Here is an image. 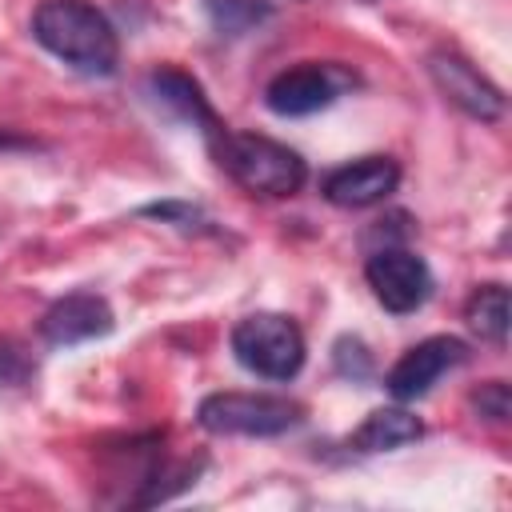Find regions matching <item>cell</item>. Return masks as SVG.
Returning a JSON list of instances; mask_svg holds the SVG:
<instances>
[{
  "label": "cell",
  "instance_id": "cell-9",
  "mask_svg": "<svg viewBox=\"0 0 512 512\" xmlns=\"http://www.w3.org/2000/svg\"><path fill=\"white\" fill-rule=\"evenodd\" d=\"M396 184H400V164L392 156H364V160H352V164L328 172L320 192L336 208H372V204L388 200V192H396Z\"/></svg>",
  "mask_w": 512,
  "mask_h": 512
},
{
  "label": "cell",
  "instance_id": "cell-10",
  "mask_svg": "<svg viewBox=\"0 0 512 512\" xmlns=\"http://www.w3.org/2000/svg\"><path fill=\"white\" fill-rule=\"evenodd\" d=\"M112 324L116 320H112V308H108L104 296H96V292H68V296H60L40 316V336L52 348H72V344L108 336Z\"/></svg>",
  "mask_w": 512,
  "mask_h": 512
},
{
  "label": "cell",
  "instance_id": "cell-15",
  "mask_svg": "<svg viewBox=\"0 0 512 512\" xmlns=\"http://www.w3.org/2000/svg\"><path fill=\"white\" fill-rule=\"evenodd\" d=\"M332 364H336V372L348 376V380H368V376H372V352H368L364 340H356V336H340V340L332 344Z\"/></svg>",
  "mask_w": 512,
  "mask_h": 512
},
{
  "label": "cell",
  "instance_id": "cell-16",
  "mask_svg": "<svg viewBox=\"0 0 512 512\" xmlns=\"http://www.w3.org/2000/svg\"><path fill=\"white\" fill-rule=\"evenodd\" d=\"M140 216H152V220H164V224H176V228H204V212L196 204H180V200H164V204H144Z\"/></svg>",
  "mask_w": 512,
  "mask_h": 512
},
{
  "label": "cell",
  "instance_id": "cell-13",
  "mask_svg": "<svg viewBox=\"0 0 512 512\" xmlns=\"http://www.w3.org/2000/svg\"><path fill=\"white\" fill-rule=\"evenodd\" d=\"M464 320L472 324V332H480V340L504 344L508 340V320H512L508 288L504 284H480L464 304Z\"/></svg>",
  "mask_w": 512,
  "mask_h": 512
},
{
  "label": "cell",
  "instance_id": "cell-18",
  "mask_svg": "<svg viewBox=\"0 0 512 512\" xmlns=\"http://www.w3.org/2000/svg\"><path fill=\"white\" fill-rule=\"evenodd\" d=\"M32 376V356L16 340H0V384H24Z\"/></svg>",
  "mask_w": 512,
  "mask_h": 512
},
{
  "label": "cell",
  "instance_id": "cell-3",
  "mask_svg": "<svg viewBox=\"0 0 512 512\" xmlns=\"http://www.w3.org/2000/svg\"><path fill=\"white\" fill-rule=\"evenodd\" d=\"M304 420V408L268 392H212L196 408V424L212 436H284Z\"/></svg>",
  "mask_w": 512,
  "mask_h": 512
},
{
  "label": "cell",
  "instance_id": "cell-11",
  "mask_svg": "<svg viewBox=\"0 0 512 512\" xmlns=\"http://www.w3.org/2000/svg\"><path fill=\"white\" fill-rule=\"evenodd\" d=\"M148 96H152L164 112H172L176 120H184V124H192V128H204L208 136L220 132V120H216V112H212L204 88H200L188 72H180V68H156V72L148 76Z\"/></svg>",
  "mask_w": 512,
  "mask_h": 512
},
{
  "label": "cell",
  "instance_id": "cell-8",
  "mask_svg": "<svg viewBox=\"0 0 512 512\" xmlns=\"http://www.w3.org/2000/svg\"><path fill=\"white\" fill-rule=\"evenodd\" d=\"M468 360V344L460 336H428L416 348H408L384 376V388L396 400H420L448 368Z\"/></svg>",
  "mask_w": 512,
  "mask_h": 512
},
{
  "label": "cell",
  "instance_id": "cell-14",
  "mask_svg": "<svg viewBox=\"0 0 512 512\" xmlns=\"http://www.w3.org/2000/svg\"><path fill=\"white\" fill-rule=\"evenodd\" d=\"M200 4H204L208 24L220 36H244V32L260 28L272 16V4L268 0H200Z\"/></svg>",
  "mask_w": 512,
  "mask_h": 512
},
{
  "label": "cell",
  "instance_id": "cell-5",
  "mask_svg": "<svg viewBox=\"0 0 512 512\" xmlns=\"http://www.w3.org/2000/svg\"><path fill=\"white\" fill-rule=\"evenodd\" d=\"M364 280H368L372 296L396 316L416 312L432 292V272H428L424 256H416L408 248H376L364 264Z\"/></svg>",
  "mask_w": 512,
  "mask_h": 512
},
{
  "label": "cell",
  "instance_id": "cell-2",
  "mask_svg": "<svg viewBox=\"0 0 512 512\" xmlns=\"http://www.w3.org/2000/svg\"><path fill=\"white\" fill-rule=\"evenodd\" d=\"M212 148H216V164L252 196H292L308 180L300 152H292L288 144H276L268 136L220 128L212 136Z\"/></svg>",
  "mask_w": 512,
  "mask_h": 512
},
{
  "label": "cell",
  "instance_id": "cell-7",
  "mask_svg": "<svg viewBox=\"0 0 512 512\" xmlns=\"http://www.w3.org/2000/svg\"><path fill=\"white\" fill-rule=\"evenodd\" d=\"M428 76L440 88V96L448 104H456L464 116L484 120V124H492V120L504 116V92L480 68H472L464 56H456V52H432L428 56Z\"/></svg>",
  "mask_w": 512,
  "mask_h": 512
},
{
  "label": "cell",
  "instance_id": "cell-12",
  "mask_svg": "<svg viewBox=\"0 0 512 512\" xmlns=\"http://www.w3.org/2000/svg\"><path fill=\"white\" fill-rule=\"evenodd\" d=\"M420 436H424V424L408 408H376L364 416V424L352 432L348 444L356 452H392V448H404Z\"/></svg>",
  "mask_w": 512,
  "mask_h": 512
},
{
  "label": "cell",
  "instance_id": "cell-4",
  "mask_svg": "<svg viewBox=\"0 0 512 512\" xmlns=\"http://www.w3.org/2000/svg\"><path fill=\"white\" fill-rule=\"evenodd\" d=\"M232 356L264 380H292L304 368V332L280 312H252L232 328Z\"/></svg>",
  "mask_w": 512,
  "mask_h": 512
},
{
  "label": "cell",
  "instance_id": "cell-17",
  "mask_svg": "<svg viewBox=\"0 0 512 512\" xmlns=\"http://www.w3.org/2000/svg\"><path fill=\"white\" fill-rule=\"evenodd\" d=\"M472 400H476L480 416H484V420H496V424H504L508 412H512V396H508V384H504V380H488V384H480V392H476Z\"/></svg>",
  "mask_w": 512,
  "mask_h": 512
},
{
  "label": "cell",
  "instance_id": "cell-1",
  "mask_svg": "<svg viewBox=\"0 0 512 512\" xmlns=\"http://www.w3.org/2000/svg\"><path fill=\"white\" fill-rule=\"evenodd\" d=\"M32 36L56 60L84 76H108L120 60V40L108 16L88 0H44L32 12Z\"/></svg>",
  "mask_w": 512,
  "mask_h": 512
},
{
  "label": "cell",
  "instance_id": "cell-6",
  "mask_svg": "<svg viewBox=\"0 0 512 512\" xmlns=\"http://www.w3.org/2000/svg\"><path fill=\"white\" fill-rule=\"evenodd\" d=\"M348 84H356V76H348L336 64H300V68H288L268 80L264 104L276 116H312V112L328 108Z\"/></svg>",
  "mask_w": 512,
  "mask_h": 512
}]
</instances>
